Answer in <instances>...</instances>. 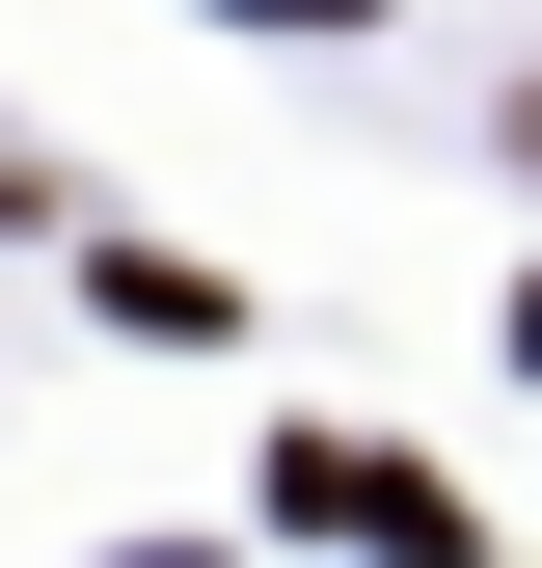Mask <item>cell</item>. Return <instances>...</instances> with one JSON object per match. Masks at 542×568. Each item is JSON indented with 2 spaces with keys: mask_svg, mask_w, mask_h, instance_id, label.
Returning <instances> with one entry per match:
<instances>
[{
  "mask_svg": "<svg viewBox=\"0 0 542 568\" xmlns=\"http://www.w3.org/2000/svg\"><path fill=\"white\" fill-rule=\"evenodd\" d=\"M271 515H299V541H380V568H434V541H489V515H461V487L406 460V434H271Z\"/></svg>",
  "mask_w": 542,
  "mask_h": 568,
  "instance_id": "cell-1",
  "label": "cell"
},
{
  "mask_svg": "<svg viewBox=\"0 0 542 568\" xmlns=\"http://www.w3.org/2000/svg\"><path fill=\"white\" fill-rule=\"evenodd\" d=\"M244 28H353V0H244Z\"/></svg>",
  "mask_w": 542,
  "mask_h": 568,
  "instance_id": "cell-2",
  "label": "cell"
},
{
  "mask_svg": "<svg viewBox=\"0 0 542 568\" xmlns=\"http://www.w3.org/2000/svg\"><path fill=\"white\" fill-rule=\"evenodd\" d=\"M515 163H542V82H515Z\"/></svg>",
  "mask_w": 542,
  "mask_h": 568,
  "instance_id": "cell-3",
  "label": "cell"
},
{
  "mask_svg": "<svg viewBox=\"0 0 542 568\" xmlns=\"http://www.w3.org/2000/svg\"><path fill=\"white\" fill-rule=\"evenodd\" d=\"M515 352H542V298H515Z\"/></svg>",
  "mask_w": 542,
  "mask_h": 568,
  "instance_id": "cell-4",
  "label": "cell"
}]
</instances>
